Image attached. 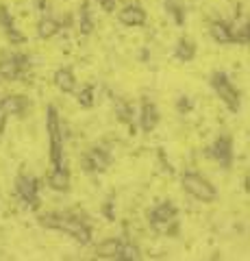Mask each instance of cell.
<instances>
[{"label": "cell", "instance_id": "2", "mask_svg": "<svg viewBox=\"0 0 250 261\" xmlns=\"http://www.w3.org/2000/svg\"><path fill=\"white\" fill-rule=\"evenodd\" d=\"M46 128H48V135H50V159H52V166L59 168V166H63V140H61L59 116H57V109L54 107H48Z\"/></svg>", "mask_w": 250, "mask_h": 261}, {"label": "cell", "instance_id": "27", "mask_svg": "<svg viewBox=\"0 0 250 261\" xmlns=\"http://www.w3.org/2000/svg\"><path fill=\"white\" fill-rule=\"evenodd\" d=\"M189 109H191V102H189L185 96H181V100H179V111L183 113V111H189Z\"/></svg>", "mask_w": 250, "mask_h": 261}, {"label": "cell", "instance_id": "18", "mask_svg": "<svg viewBox=\"0 0 250 261\" xmlns=\"http://www.w3.org/2000/svg\"><path fill=\"white\" fill-rule=\"evenodd\" d=\"M120 244H122V240H107V242H102L100 246L96 248V255H98V257H107V259H118Z\"/></svg>", "mask_w": 250, "mask_h": 261}, {"label": "cell", "instance_id": "21", "mask_svg": "<svg viewBox=\"0 0 250 261\" xmlns=\"http://www.w3.org/2000/svg\"><path fill=\"white\" fill-rule=\"evenodd\" d=\"M114 107L118 111V118L122 122H131V107L122 100V98H114Z\"/></svg>", "mask_w": 250, "mask_h": 261}, {"label": "cell", "instance_id": "25", "mask_svg": "<svg viewBox=\"0 0 250 261\" xmlns=\"http://www.w3.org/2000/svg\"><path fill=\"white\" fill-rule=\"evenodd\" d=\"M165 7H168V9H172L170 13H172L174 18H176V22H183V13H181V7H176L174 3H168Z\"/></svg>", "mask_w": 250, "mask_h": 261}, {"label": "cell", "instance_id": "7", "mask_svg": "<svg viewBox=\"0 0 250 261\" xmlns=\"http://www.w3.org/2000/svg\"><path fill=\"white\" fill-rule=\"evenodd\" d=\"M80 163H83L85 172H104L109 168V154L102 148H92L83 154Z\"/></svg>", "mask_w": 250, "mask_h": 261}, {"label": "cell", "instance_id": "20", "mask_svg": "<svg viewBox=\"0 0 250 261\" xmlns=\"http://www.w3.org/2000/svg\"><path fill=\"white\" fill-rule=\"evenodd\" d=\"M76 100H78L80 107H92V105H94V87H92V85H85V87L78 92Z\"/></svg>", "mask_w": 250, "mask_h": 261}, {"label": "cell", "instance_id": "4", "mask_svg": "<svg viewBox=\"0 0 250 261\" xmlns=\"http://www.w3.org/2000/svg\"><path fill=\"white\" fill-rule=\"evenodd\" d=\"M211 87L215 89V94L220 96V100L227 105L231 111L239 109V92L233 87V83L229 81V76L224 74V72H215V74L211 76Z\"/></svg>", "mask_w": 250, "mask_h": 261}, {"label": "cell", "instance_id": "28", "mask_svg": "<svg viewBox=\"0 0 250 261\" xmlns=\"http://www.w3.org/2000/svg\"><path fill=\"white\" fill-rule=\"evenodd\" d=\"M5 124H7V113H5L3 109H0V130L5 128Z\"/></svg>", "mask_w": 250, "mask_h": 261}, {"label": "cell", "instance_id": "10", "mask_svg": "<svg viewBox=\"0 0 250 261\" xmlns=\"http://www.w3.org/2000/svg\"><path fill=\"white\" fill-rule=\"evenodd\" d=\"M211 157L220 163V166H224V168L231 166L233 148H231V140H229V137H220V140H215L213 148H211Z\"/></svg>", "mask_w": 250, "mask_h": 261}, {"label": "cell", "instance_id": "17", "mask_svg": "<svg viewBox=\"0 0 250 261\" xmlns=\"http://www.w3.org/2000/svg\"><path fill=\"white\" fill-rule=\"evenodd\" d=\"M176 59H181V61H191L193 57H196V46H193V42H189V39H179V44H176Z\"/></svg>", "mask_w": 250, "mask_h": 261}, {"label": "cell", "instance_id": "26", "mask_svg": "<svg viewBox=\"0 0 250 261\" xmlns=\"http://www.w3.org/2000/svg\"><path fill=\"white\" fill-rule=\"evenodd\" d=\"M98 3H100V7L107 13H114L116 11V0H98Z\"/></svg>", "mask_w": 250, "mask_h": 261}, {"label": "cell", "instance_id": "22", "mask_svg": "<svg viewBox=\"0 0 250 261\" xmlns=\"http://www.w3.org/2000/svg\"><path fill=\"white\" fill-rule=\"evenodd\" d=\"M0 27H3L5 31L13 29V18H11V13H9L7 7H0Z\"/></svg>", "mask_w": 250, "mask_h": 261}, {"label": "cell", "instance_id": "15", "mask_svg": "<svg viewBox=\"0 0 250 261\" xmlns=\"http://www.w3.org/2000/svg\"><path fill=\"white\" fill-rule=\"evenodd\" d=\"M209 33H211V37L215 39L217 44H231L233 42V29L229 27L227 22H213L211 29H209Z\"/></svg>", "mask_w": 250, "mask_h": 261}, {"label": "cell", "instance_id": "1", "mask_svg": "<svg viewBox=\"0 0 250 261\" xmlns=\"http://www.w3.org/2000/svg\"><path fill=\"white\" fill-rule=\"evenodd\" d=\"M39 224L46 228H54V231H63L70 238H74L78 244H90L92 242V231L83 220L68 214H46L39 218Z\"/></svg>", "mask_w": 250, "mask_h": 261}, {"label": "cell", "instance_id": "14", "mask_svg": "<svg viewBox=\"0 0 250 261\" xmlns=\"http://www.w3.org/2000/svg\"><path fill=\"white\" fill-rule=\"evenodd\" d=\"M54 85H57L63 94L74 92L76 89V79H74V74H72V70L61 68V70L54 72Z\"/></svg>", "mask_w": 250, "mask_h": 261}, {"label": "cell", "instance_id": "16", "mask_svg": "<svg viewBox=\"0 0 250 261\" xmlns=\"http://www.w3.org/2000/svg\"><path fill=\"white\" fill-rule=\"evenodd\" d=\"M59 33V22L54 20V18H44V20H39L37 24V35L42 37V39H50L54 37Z\"/></svg>", "mask_w": 250, "mask_h": 261}, {"label": "cell", "instance_id": "3", "mask_svg": "<svg viewBox=\"0 0 250 261\" xmlns=\"http://www.w3.org/2000/svg\"><path fill=\"white\" fill-rule=\"evenodd\" d=\"M183 187H185V192H189L193 198H198V200H203V202H213L215 200V187L207 181L205 176H200L196 172H185L183 174Z\"/></svg>", "mask_w": 250, "mask_h": 261}, {"label": "cell", "instance_id": "13", "mask_svg": "<svg viewBox=\"0 0 250 261\" xmlns=\"http://www.w3.org/2000/svg\"><path fill=\"white\" fill-rule=\"evenodd\" d=\"M0 109H3L7 116H22V113L26 111V98L7 96L5 100H0Z\"/></svg>", "mask_w": 250, "mask_h": 261}, {"label": "cell", "instance_id": "24", "mask_svg": "<svg viewBox=\"0 0 250 261\" xmlns=\"http://www.w3.org/2000/svg\"><path fill=\"white\" fill-rule=\"evenodd\" d=\"M5 33H7V37H9V42H11V44H22V42H24V35L15 31V27L9 29V31H5Z\"/></svg>", "mask_w": 250, "mask_h": 261}, {"label": "cell", "instance_id": "23", "mask_svg": "<svg viewBox=\"0 0 250 261\" xmlns=\"http://www.w3.org/2000/svg\"><path fill=\"white\" fill-rule=\"evenodd\" d=\"M80 31H83V33H92V20H90L87 5H83V11H80Z\"/></svg>", "mask_w": 250, "mask_h": 261}, {"label": "cell", "instance_id": "11", "mask_svg": "<svg viewBox=\"0 0 250 261\" xmlns=\"http://www.w3.org/2000/svg\"><path fill=\"white\" fill-rule=\"evenodd\" d=\"M140 124H142V128L146 130V133L155 130V126L159 124V111H157V107H155V102H150V100H144V102H142Z\"/></svg>", "mask_w": 250, "mask_h": 261}, {"label": "cell", "instance_id": "8", "mask_svg": "<svg viewBox=\"0 0 250 261\" xmlns=\"http://www.w3.org/2000/svg\"><path fill=\"white\" fill-rule=\"evenodd\" d=\"M37 190L39 185L33 176H18V181H15V192L31 207H37Z\"/></svg>", "mask_w": 250, "mask_h": 261}, {"label": "cell", "instance_id": "5", "mask_svg": "<svg viewBox=\"0 0 250 261\" xmlns=\"http://www.w3.org/2000/svg\"><path fill=\"white\" fill-rule=\"evenodd\" d=\"M29 70V57L26 55H11L0 61V76L5 81H15L20 79L24 72Z\"/></svg>", "mask_w": 250, "mask_h": 261}, {"label": "cell", "instance_id": "19", "mask_svg": "<svg viewBox=\"0 0 250 261\" xmlns=\"http://www.w3.org/2000/svg\"><path fill=\"white\" fill-rule=\"evenodd\" d=\"M118 259H120V261H133V259H140V248H137L135 244L122 240V244H120Z\"/></svg>", "mask_w": 250, "mask_h": 261}, {"label": "cell", "instance_id": "12", "mask_svg": "<svg viewBox=\"0 0 250 261\" xmlns=\"http://www.w3.org/2000/svg\"><path fill=\"white\" fill-rule=\"evenodd\" d=\"M48 185H50V190H54V192H68V187H70V174H68L66 166L54 168L52 172L48 174Z\"/></svg>", "mask_w": 250, "mask_h": 261}, {"label": "cell", "instance_id": "6", "mask_svg": "<svg viewBox=\"0 0 250 261\" xmlns=\"http://www.w3.org/2000/svg\"><path fill=\"white\" fill-rule=\"evenodd\" d=\"M150 224L157 228V231H168L170 224L176 222V207L172 202H161L159 207H155L150 211Z\"/></svg>", "mask_w": 250, "mask_h": 261}, {"label": "cell", "instance_id": "9", "mask_svg": "<svg viewBox=\"0 0 250 261\" xmlns=\"http://www.w3.org/2000/svg\"><path fill=\"white\" fill-rule=\"evenodd\" d=\"M118 18L126 27H142L146 22V11L142 9L140 5H128L122 11H118Z\"/></svg>", "mask_w": 250, "mask_h": 261}]
</instances>
